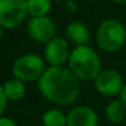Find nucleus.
I'll use <instances>...</instances> for the list:
<instances>
[{"instance_id": "obj_1", "label": "nucleus", "mask_w": 126, "mask_h": 126, "mask_svg": "<svg viewBox=\"0 0 126 126\" xmlns=\"http://www.w3.org/2000/svg\"><path fill=\"white\" fill-rule=\"evenodd\" d=\"M38 89L50 103L69 105L80 95V80L65 66H48L38 80Z\"/></svg>"}, {"instance_id": "obj_2", "label": "nucleus", "mask_w": 126, "mask_h": 126, "mask_svg": "<svg viewBox=\"0 0 126 126\" xmlns=\"http://www.w3.org/2000/svg\"><path fill=\"white\" fill-rule=\"evenodd\" d=\"M69 69L80 81H94L102 71L100 56L91 45L75 47L67 60Z\"/></svg>"}, {"instance_id": "obj_3", "label": "nucleus", "mask_w": 126, "mask_h": 126, "mask_svg": "<svg viewBox=\"0 0 126 126\" xmlns=\"http://www.w3.org/2000/svg\"><path fill=\"white\" fill-rule=\"evenodd\" d=\"M126 42V26L118 18H107L95 31V43L105 53L120 50Z\"/></svg>"}, {"instance_id": "obj_4", "label": "nucleus", "mask_w": 126, "mask_h": 126, "mask_svg": "<svg viewBox=\"0 0 126 126\" xmlns=\"http://www.w3.org/2000/svg\"><path fill=\"white\" fill-rule=\"evenodd\" d=\"M45 64V60L37 54H23L14 61L12 75L25 83L38 81L47 69Z\"/></svg>"}, {"instance_id": "obj_5", "label": "nucleus", "mask_w": 126, "mask_h": 126, "mask_svg": "<svg viewBox=\"0 0 126 126\" xmlns=\"http://www.w3.org/2000/svg\"><path fill=\"white\" fill-rule=\"evenodd\" d=\"M28 16L27 0H0V26L15 30Z\"/></svg>"}, {"instance_id": "obj_6", "label": "nucleus", "mask_w": 126, "mask_h": 126, "mask_svg": "<svg viewBox=\"0 0 126 126\" xmlns=\"http://www.w3.org/2000/svg\"><path fill=\"white\" fill-rule=\"evenodd\" d=\"M93 82L97 92L105 97L119 95L125 83L121 74L115 69H102Z\"/></svg>"}, {"instance_id": "obj_7", "label": "nucleus", "mask_w": 126, "mask_h": 126, "mask_svg": "<svg viewBox=\"0 0 126 126\" xmlns=\"http://www.w3.org/2000/svg\"><path fill=\"white\" fill-rule=\"evenodd\" d=\"M56 26L49 16L31 17L27 22V33L32 41L37 43H48L55 37Z\"/></svg>"}, {"instance_id": "obj_8", "label": "nucleus", "mask_w": 126, "mask_h": 126, "mask_svg": "<svg viewBox=\"0 0 126 126\" xmlns=\"http://www.w3.org/2000/svg\"><path fill=\"white\" fill-rule=\"evenodd\" d=\"M69 42L60 37H54L44 47V60L49 66H64L70 58Z\"/></svg>"}, {"instance_id": "obj_9", "label": "nucleus", "mask_w": 126, "mask_h": 126, "mask_svg": "<svg viewBox=\"0 0 126 126\" xmlns=\"http://www.w3.org/2000/svg\"><path fill=\"white\" fill-rule=\"evenodd\" d=\"M67 116L66 126H98V115L97 113L86 105H79L72 108Z\"/></svg>"}, {"instance_id": "obj_10", "label": "nucleus", "mask_w": 126, "mask_h": 126, "mask_svg": "<svg viewBox=\"0 0 126 126\" xmlns=\"http://www.w3.org/2000/svg\"><path fill=\"white\" fill-rule=\"evenodd\" d=\"M67 42L75 44L76 47L79 45H87L91 39V33L87 28V26L81 21H74L71 22L65 31Z\"/></svg>"}, {"instance_id": "obj_11", "label": "nucleus", "mask_w": 126, "mask_h": 126, "mask_svg": "<svg viewBox=\"0 0 126 126\" xmlns=\"http://www.w3.org/2000/svg\"><path fill=\"white\" fill-rule=\"evenodd\" d=\"M2 88H4V93H5L9 102L21 100L26 94V84H25V82H22L21 80H17L15 77L7 80L2 84Z\"/></svg>"}, {"instance_id": "obj_12", "label": "nucleus", "mask_w": 126, "mask_h": 126, "mask_svg": "<svg viewBox=\"0 0 126 126\" xmlns=\"http://www.w3.org/2000/svg\"><path fill=\"white\" fill-rule=\"evenodd\" d=\"M104 114L108 121L113 124H120L126 116V107L120 99H113L105 107Z\"/></svg>"}, {"instance_id": "obj_13", "label": "nucleus", "mask_w": 126, "mask_h": 126, "mask_svg": "<svg viewBox=\"0 0 126 126\" xmlns=\"http://www.w3.org/2000/svg\"><path fill=\"white\" fill-rule=\"evenodd\" d=\"M42 123L44 126H66L67 116L60 109H48L43 113Z\"/></svg>"}, {"instance_id": "obj_14", "label": "nucleus", "mask_w": 126, "mask_h": 126, "mask_svg": "<svg viewBox=\"0 0 126 126\" xmlns=\"http://www.w3.org/2000/svg\"><path fill=\"white\" fill-rule=\"evenodd\" d=\"M27 9H28V15H31V17L48 16V14L51 10V1L50 0H27Z\"/></svg>"}, {"instance_id": "obj_15", "label": "nucleus", "mask_w": 126, "mask_h": 126, "mask_svg": "<svg viewBox=\"0 0 126 126\" xmlns=\"http://www.w3.org/2000/svg\"><path fill=\"white\" fill-rule=\"evenodd\" d=\"M7 102H9V100H7L5 93H4V88H2V86L0 84V116H2V114H4V111H5V109H6Z\"/></svg>"}, {"instance_id": "obj_16", "label": "nucleus", "mask_w": 126, "mask_h": 126, "mask_svg": "<svg viewBox=\"0 0 126 126\" xmlns=\"http://www.w3.org/2000/svg\"><path fill=\"white\" fill-rule=\"evenodd\" d=\"M0 126H16V123L7 116H0Z\"/></svg>"}, {"instance_id": "obj_17", "label": "nucleus", "mask_w": 126, "mask_h": 126, "mask_svg": "<svg viewBox=\"0 0 126 126\" xmlns=\"http://www.w3.org/2000/svg\"><path fill=\"white\" fill-rule=\"evenodd\" d=\"M119 99L124 103V105L126 107V82L124 83V87H123V89H121V92L119 94Z\"/></svg>"}, {"instance_id": "obj_18", "label": "nucleus", "mask_w": 126, "mask_h": 126, "mask_svg": "<svg viewBox=\"0 0 126 126\" xmlns=\"http://www.w3.org/2000/svg\"><path fill=\"white\" fill-rule=\"evenodd\" d=\"M114 1L115 4H119V5H126V0H111Z\"/></svg>"}, {"instance_id": "obj_19", "label": "nucleus", "mask_w": 126, "mask_h": 126, "mask_svg": "<svg viewBox=\"0 0 126 126\" xmlns=\"http://www.w3.org/2000/svg\"><path fill=\"white\" fill-rule=\"evenodd\" d=\"M2 30H4V28L0 26V41H1V38H2Z\"/></svg>"}, {"instance_id": "obj_20", "label": "nucleus", "mask_w": 126, "mask_h": 126, "mask_svg": "<svg viewBox=\"0 0 126 126\" xmlns=\"http://www.w3.org/2000/svg\"><path fill=\"white\" fill-rule=\"evenodd\" d=\"M86 1H89V2H94V1H97V0H86Z\"/></svg>"}]
</instances>
